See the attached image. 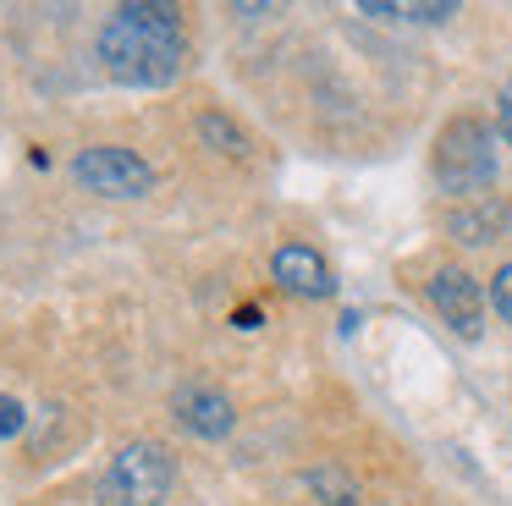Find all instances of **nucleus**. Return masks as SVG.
<instances>
[{
  "instance_id": "1",
  "label": "nucleus",
  "mask_w": 512,
  "mask_h": 506,
  "mask_svg": "<svg viewBox=\"0 0 512 506\" xmlns=\"http://www.w3.org/2000/svg\"><path fill=\"white\" fill-rule=\"evenodd\" d=\"M100 66L127 88H166L182 77L188 61V28L182 11L166 0H127L105 17L100 39H94Z\"/></svg>"
},
{
  "instance_id": "2",
  "label": "nucleus",
  "mask_w": 512,
  "mask_h": 506,
  "mask_svg": "<svg viewBox=\"0 0 512 506\" xmlns=\"http://www.w3.org/2000/svg\"><path fill=\"white\" fill-rule=\"evenodd\" d=\"M496 165H501V149H496V127L485 116H457L441 127L435 138V182L441 193H457V198H474L496 182Z\"/></svg>"
},
{
  "instance_id": "3",
  "label": "nucleus",
  "mask_w": 512,
  "mask_h": 506,
  "mask_svg": "<svg viewBox=\"0 0 512 506\" xmlns=\"http://www.w3.org/2000/svg\"><path fill=\"white\" fill-rule=\"evenodd\" d=\"M171 484H177V457L160 440H133L122 446L100 473V506H166Z\"/></svg>"
},
{
  "instance_id": "4",
  "label": "nucleus",
  "mask_w": 512,
  "mask_h": 506,
  "mask_svg": "<svg viewBox=\"0 0 512 506\" xmlns=\"http://www.w3.org/2000/svg\"><path fill=\"white\" fill-rule=\"evenodd\" d=\"M72 176H78L89 193H100V198H149V193H155V165H149L144 154L122 149V143H94V149H78Z\"/></svg>"
},
{
  "instance_id": "5",
  "label": "nucleus",
  "mask_w": 512,
  "mask_h": 506,
  "mask_svg": "<svg viewBox=\"0 0 512 506\" xmlns=\"http://www.w3.org/2000/svg\"><path fill=\"white\" fill-rule=\"evenodd\" d=\"M430 308L441 314V325H452L463 341H474L479 330H485V292H479V281L468 270H457V264H446V270L430 275Z\"/></svg>"
},
{
  "instance_id": "6",
  "label": "nucleus",
  "mask_w": 512,
  "mask_h": 506,
  "mask_svg": "<svg viewBox=\"0 0 512 506\" xmlns=\"http://www.w3.org/2000/svg\"><path fill=\"white\" fill-rule=\"evenodd\" d=\"M270 281L292 297H331L336 292L331 264H325V253L309 248V242H281V248L270 253Z\"/></svg>"
},
{
  "instance_id": "7",
  "label": "nucleus",
  "mask_w": 512,
  "mask_h": 506,
  "mask_svg": "<svg viewBox=\"0 0 512 506\" xmlns=\"http://www.w3.org/2000/svg\"><path fill=\"white\" fill-rule=\"evenodd\" d=\"M171 418L199 440H221V435H232V424H237L232 396L215 391V385H177V391H171Z\"/></svg>"
},
{
  "instance_id": "8",
  "label": "nucleus",
  "mask_w": 512,
  "mask_h": 506,
  "mask_svg": "<svg viewBox=\"0 0 512 506\" xmlns=\"http://www.w3.org/2000/svg\"><path fill=\"white\" fill-rule=\"evenodd\" d=\"M358 11L386 22H446L457 17V0H364Z\"/></svg>"
},
{
  "instance_id": "9",
  "label": "nucleus",
  "mask_w": 512,
  "mask_h": 506,
  "mask_svg": "<svg viewBox=\"0 0 512 506\" xmlns=\"http://www.w3.org/2000/svg\"><path fill=\"white\" fill-rule=\"evenodd\" d=\"M507 220H512V209H507V204H485V209H457V215H452V231H457V237H463V242H490V237H496L501 226H507Z\"/></svg>"
},
{
  "instance_id": "10",
  "label": "nucleus",
  "mask_w": 512,
  "mask_h": 506,
  "mask_svg": "<svg viewBox=\"0 0 512 506\" xmlns=\"http://www.w3.org/2000/svg\"><path fill=\"white\" fill-rule=\"evenodd\" d=\"M199 138L210 143V149H226V154H237V160H243V154L254 149V143H248V132L237 127L232 116H221V110H204V116H199Z\"/></svg>"
},
{
  "instance_id": "11",
  "label": "nucleus",
  "mask_w": 512,
  "mask_h": 506,
  "mask_svg": "<svg viewBox=\"0 0 512 506\" xmlns=\"http://www.w3.org/2000/svg\"><path fill=\"white\" fill-rule=\"evenodd\" d=\"M309 490H320L325 495V506H358V484L347 479L336 462H320V468L309 473Z\"/></svg>"
},
{
  "instance_id": "12",
  "label": "nucleus",
  "mask_w": 512,
  "mask_h": 506,
  "mask_svg": "<svg viewBox=\"0 0 512 506\" xmlns=\"http://www.w3.org/2000/svg\"><path fill=\"white\" fill-rule=\"evenodd\" d=\"M490 308L501 314V325H512V259L490 275Z\"/></svg>"
},
{
  "instance_id": "13",
  "label": "nucleus",
  "mask_w": 512,
  "mask_h": 506,
  "mask_svg": "<svg viewBox=\"0 0 512 506\" xmlns=\"http://www.w3.org/2000/svg\"><path fill=\"white\" fill-rule=\"evenodd\" d=\"M23 424H28L23 402H17V396H0V440H12V435H23Z\"/></svg>"
},
{
  "instance_id": "14",
  "label": "nucleus",
  "mask_w": 512,
  "mask_h": 506,
  "mask_svg": "<svg viewBox=\"0 0 512 506\" xmlns=\"http://www.w3.org/2000/svg\"><path fill=\"white\" fill-rule=\"evenodd\" d=\"M496 132L512 143V77L501 83V94H496Z\"/></svg>"
}]
</instances>
